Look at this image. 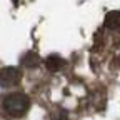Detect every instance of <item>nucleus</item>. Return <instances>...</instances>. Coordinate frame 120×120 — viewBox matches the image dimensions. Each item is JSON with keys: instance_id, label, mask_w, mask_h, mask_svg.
<instances>
[{"instance_id": "nucleus-3", "label": "nucleus", "mask_w": 120, "mask_h": 120, "mask_svg": "<svg viewBox=\"0 0 120 120\" xmlns=\"http://www.w3.org/2000/svg\"><path fill=\"white\" fill-rule=\"evenodd\" d=\"M64 65H65V60L60 55H55V53L47 57V60H45V67L50 72H58L60 68H64Z\"/></svg>"}, {"instance_id": "nucleus-5", "label": "nucleus", "mask_w": 120, "mask_h": 120, "mask_svg": "<svg viewBox=\"0 0 120 120\" xmlns=\"http://www.w3.org/2000/svg\"><path fill=\"white\" fill-rule=\"evenodd\" d=\"M105 27L110 28V30L120 28V12H117V10L109 12L107 17H105Z\"/></svg>"}, {"instance_id": "nucleus-4", "label": "nucleus", "mask_w": 120, "mask_h": 120, "mask_svg": "<svg viewBox=\"0 0 120 120\" xmlns=\"http://www.w3.org/2000/svg\"><path fill=\"white\" fill-rule=\"evenodd\" d=\"M22 65L25 68H37L40 65V57L35 52H27L22 57Z\"/></svg>"}, {"instance_id": "nucleus-2", "label": "nucleus", "mask_w": 120, "mask_h": 120, "mask_svg": "<svg viewBox=\"0 0 120 120\" xmlns=\"http://www.w3.org/2000/svg\"><path fill=\"white\" fill-rule=\"evenodd\" d=\"M22 80V70L17 67L0 68V87H13Z\"/></svg>"}, {"instance_id": "nucleus-1", "label": "nucleus", "mask_w": 120, "mask_h": 120, "mask_svg": "<svg viewBox=\"0 0 120 120\" xmlns=\"http://www.w3.org/2000/svg\"><path fill=\"white\" fill-rule=\"evenodd\" d=\"M28 107H30V100L25 94H8L4 100H2V109L4 112L8 115V117H13V118H19V117H23L27 112H28Z\"/></svg>"}]
</instances>
